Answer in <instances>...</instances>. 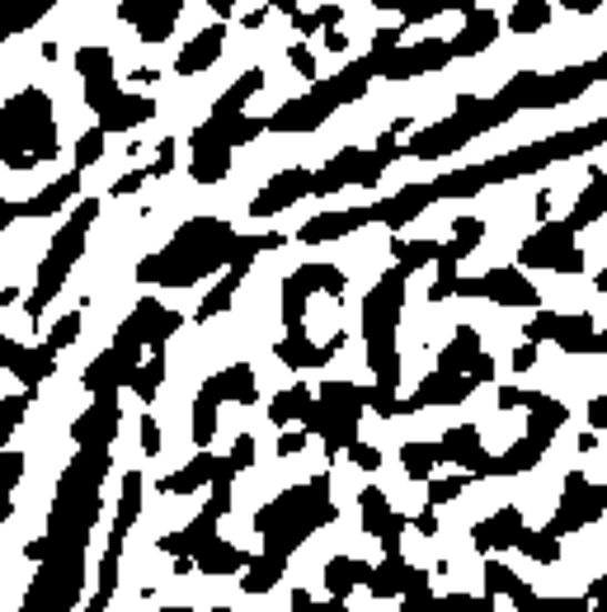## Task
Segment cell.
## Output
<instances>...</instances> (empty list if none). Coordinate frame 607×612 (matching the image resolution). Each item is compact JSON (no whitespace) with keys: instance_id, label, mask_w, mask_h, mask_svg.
Masks as SVG:
<instances>
[{"instance_id":"1","label":"cell","mask_w":607,"mask_h":612,"mask_svg":"<svg viewBox=\"0 0 607 612\" xmlns=\"http://www.w3.org/2000/svg\"><path fill=\"white\" fill-rule=\"evenodd\" d=\"M302 199H311V165H287V170L269 174V180L254 189L245 217H254V222H264V217H283V212L297 208Z\"/></svg>"},{"instance_id":"2","label":"cell","mask_w":607,"mask_h":612,"mask_svg":"<svg viewBox=\"0 0 607 612\" xmlns=\"http://www.w3.org/2000/svg\"><path fill=\"white\" fill-rule=\"evenodd\" d=\"M523 513L514 509V504H499L495 513H485L480 523H472V551L476 556H504V551H514L518 546V538H523Z\"/></svg>"},{"instance_id":"3","label":"cell","mask_w":607,"mask_h":612,"mask_svg":"<svg viewBox=\"0 0 607 612\" xmlns=\"http://www.w3.org/2000/svg\"><path fill=\"white\" fill-rule=\"evenodd\" d=\"M155 113H161V104L151 100V94H132L123 90L119 104H109L100 118H94V128H100L104 137H123V132H136L142 123H155Z\"/></svg>"},{"instance_id":"4","label":"cell","mask_w":607,"mask_h":612,"mask_svg":"<svg viewBox=\"0 0 607 612\" xmlns=\"http://www.w3.org/2000/svg\"><path fill=\"white\" fill-rule=\"evenodd\" d=\"M250 556H254V551L226 542V538H212V542L199 551V556H193V570H199L203 580H236Z\"/></svg>"},{"instance_id":"5","label":"cell","mask_w":607,"mask_h":612,"mask_svg":"<svg viewBox=\"0 0 607 612\" xmlns=\"http://www.w3.org/2000/svg\"><path fill=\"white\" fill-rule=\"evenodd\" d=\"M480 334L472 325H457L453 334H447V344L434 349V372H447V378H466V368H472V359L480 353Z\"/></svg>"},{"instance_id":"6","label":"cell","mask_w":607,"mask_h":612,"mask_svg":"<svg viewBox=\"0 0 607 612\" xmlns=\"http://www.w3.org/2000/svg\"><path fill=\"white\" fill-rule=\"evenodd\" d=\"M311 387L297 378L292 387H283V391H273L269 397V405H264V420H269V429H297L302 424V414L311 410Z\"/></svg>"},{"instance_id":"7","label":"cell","mask_w":607,"mask_h":612,"mask_svg":"<svg viewBox=\"0 0 607 612\" xmlns=\"http://www.w3.org/2000/svg\"><path fill=\"white\" fill-rule=\"evenodd\" d=\"M283 575H287V561L264 556V551H254V556L245 561V570L236 575V589H241L245 599H264L269 589H279V584H283Z\"/></svg>"},{"instance_id":"8","label":"cell","mask_w":607,"mask_h":612,"mask_svg":"<svg viewBox=\"0 0 607 612\" xmlns=\"http://www.w3.org/2000/svg\"><path fill=\"white\" fill-rule=\"evenodd\" d=\"M165 382H170V363H165V353H151V359H142V363H136V368L128 372V378H123V387H128L142 405H155V401H161Z\"/></svg>"},{"instance_id":"9","label":"cell","mask_w":607,"mask_h":612,"mask_svg":"<svg viewBox=\"0 0 607 612\" xmlns=\"http://www.w3.org/2000/svg\"><path fill=\"white\" fill-rule=\"evenodd\" d=\"M552 0H518V6H508L504 10V24H508V33H514V38H523V43H527V38H537V33H546V29H552Z\"/></svg>"},{"instance_id":"10","label":"cell","mask_w":607,"mask_h":612,"mask_svg":"<svg viewBox=\"0 0 607 612\" xmlns=\"http://www.w3.org/2000/svg\"><path fill=\"white\" fill-rule=\"evenodd\" d=\"M391 462H396V466H401V476H405V481H415V485H424L428 476H434V471H443L438 443H401Z\"/></svg>"},{"instance_id":"11","label":"cell","mask_w":607,"mask_h":612,"mask_svg":"<svg viewBox=\"0 0 607 612\" xmlns=\"http://www.w3.org/2000/svg\"><path fill=\"white\" fill-rule=\"evenodd\" d=\"M142 509H146V471L136 466V471H123V476H119V495H113V519L128 523V528H136Z\"/></svg>"},{"instance_id":"12","label":"cell","mask_w":607,"mask_h":612,"mask_svg":"<svg viewBox=\"0 0 607 612\" xmlns=\"http://www.w3.org/2000/svg\"><path fill=\"white\" fill-rule=\"evenodd\" d=\"M217 429H222V405L193 397L189 401V443H193V452H208L212 439H217Z\"/></svg>"},{"instance_id":"13","label":"cell","mask_w":607,"mask_h":612,"mask_svg":"<svg viewBox=\"0 0 607 612\" xmlns=\"http://www.w3.org/2000/svg\"><path fill=\"white\" fill-rule=\"evenodd\" d=\"M466 485H472V476H466V471L443 466V471H434V476L424 481V504H428V509H447L453 500H462Z\"/></svg>"},{"instance_id":"14","label":"cell","mask_w":607,"mask_h":612,"mask_svg":"<svg viewBox=\"0 0 607 612\" xmlns=\"http://www.w3.org/2000/svg\"><path fill=\"white\" fill-rule=\"evenodd\" d=\"M104 155H109V137L100 132V128H90V132H81L71 142V170H100L104 165Z\"/></svg>"},{"instance_id":"15","label":"cell","mask_w":607,"mask_h":612,"mask_svg":"<svg viewBox=\"0 0 607 612\" xmlns=\"http://www.w3.org/2000/svg\"><path fill=\"white\" fill-rule=\"evenodd\" d=\"M81 334H85V315L81 311H62V315H57V325L43 334V344L57 353V359H62V353L81 340Z\"/></svg>"},{"instance_id":"16","label":"cell","mask_w":607,"mask_h":612,"mask_svg":"<svg viewBox=\"0 0 607 612\" xmlns=\"http://www.w3.org/2000/svg\"><path fill=\"white\" fill-rule=\"evenodd\" d=\"M29 476V458L19 448H0V504L14 500V485Z\"/></svg>"},{"instance_id":"17","label":"cell","mask_w":607,"mask_h":612,"mask_svg":"<svg viewBox=\"0 0 607 612\" xmlns=\"http://www.w3.org/2000/svg\"><path fill=\"white\" fill-rule=\"evenodd\" d=\"M146 165V180H155V184H161V180H170V174H174V165H180V137H161V142H155V161H142Z\"/></svg>"},{"instance_id":"18","label":"cell","mask_w":607,"mask_h":612,"mask_svg":"<svg viewBox=\"0 0 607 612\" xmlns=\"http://www.w3.org/2000/svg\"><path fill=\"white\" fill-rule=\"evenodd\" d=\"M136 448H142V458H161V448H165V429L151 420V410L136 414Z\"/></svg>"},{"instance_id":"19","label":"cell","mask_w":607,"mask_h":612,"mask_svg":"<svg viewBox=\"0 0 607 612\" xmlns=\"http://www.w3.org/2000/svg\"><path fill=\"white\" fill-rule=\"evenodd\" d=\"M306 448H311V439L302 429H279V439H273V462H297Z\"/></svg>"},{"instance_id":"20","label":"cell","mask_w":607,"mask_h":612,"mask_svg":"<svg viewBox=\"0 0 607 612\" xmlns=\"http://www.w3.org/2000/svg\"><path fill=\"white\" fill-rule=\"evenodd\" d=\"M575 462H584L579 476L589 481V485H607V443L594 448V452H584V458H575Z\"/></svg>"},{"instance_id":"21","label":"cell","mask_w":607,"mask_h":612,"mask_svg":"<svg viewBox=\"0 0 607 612\" xmlns=\"http://www.w3.org/2000/svg\"><path fill=\"white\" fill-rule=\"evenodd\" d=\"M579 429L607 433V391H603V397H589V401H584V424H579Z\"/></svg>"},{"instance_id":"22","label":"cell","mask_w":607,"mask_h":612,"mask_svg":"<svg viewBox=\"0 0 607 612\" xmlns=\"http://www.w3.org/2000/svg\"><path fill=\"white\" fill-rule=\"evenodd\" d=\"M409 532L415 538H438V509H419V513H409Z\"/></svg>"},{"instance_id":"23","label":"cell","mask_w":607,"mask_h":612,"mask_svg":"<svg viewBox=\"0 0 607 612\" xmlns=\"http://www.w3.org/2000/svg\"><path fill=\"white\" fill-rule=\"evenodd\" d=\"M14 222H19V203H14V199H6V193H0V235H6V231H14Z\"/></svg>"},{"instance_id":"24","label":"cell","mask_w":607,"mask_h":612,"mask_svg":"<svg viewBox=\"0 0 607 612\" xmlns=\"http://www.w3.org/2000/svg\"><path fill=\"white\" fill-rule=\"evenodd\" d=\"M311 612H348V603H344V599H321Z\"/></svg>"},{"instance_id":"25","label":"cell","mask_w":607,"mask_h":612,"mask_svg":"<svg viewBox=\"0 0 607 612\" xmlns=\"http://www.w3.org/2000/svg\"><path fill=\"white\" fill-rule=\"evenodd\" d=\"M155 612H199L193 603H165V608H155Z\"/></svg>"},{"instance_id":"26","label":"cell","mask_w":607,"mask_h":612,"mask_svg":"<svg viewBox=\"0 0 607 612\" xmlns=\"http://www.w3.org/2000/svg\"><path fill=\"white\" fill-rule=\"evenodd\" d=\"M203 612H236V603H212V608H203Z\"/></svg>"}]
</instances>
